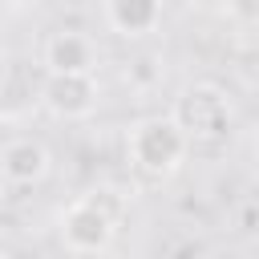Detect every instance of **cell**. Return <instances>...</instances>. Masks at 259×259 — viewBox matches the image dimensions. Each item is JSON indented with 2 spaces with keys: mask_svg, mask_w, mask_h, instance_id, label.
<instances>
[{
  "mask_svg": "<svg viewBox=\"0 0 259 259\" xmlns=\"http://www.w3.org/2000/svg\"><path fill=\"white\" fill-rule=\"evenodd\" d=\"M190 134L182 130V121L174 113H154V117H142L130 125L125 134V154L134 162L138 174L146 178H170L186 154H190Z\"/></svg>",
  "mask_w": 259,
  "mask_h": 259,
  "instance_id": "6da1fadb",
  "label": "cell"
},
{
  "mask_svg": "<svg viewBox=\"0 0 259 259\" xmlns=\"http://www.w3.org/2000/svg\"><path fill=\"white\" fill-rule=\"evenodd\" d=\"M101 194L105 190H89L61 210V243L69 255H101L113 247L117 214L109 210V202Z\"/></svg>",
  "mask_w": 259,
  "mask_h": 259,
  "instance_id": "7a4b0ae2",
  "label": "cell"
},
{
  "mask_svg": "<svg viewBox=\"0 0 259 259\" xmlns=\"http://www.w3.org/2000/svg\"><path fill=\"white\" fill-rule=\"evenodd\" d=\"M170 113L182 121V130L190 134L194 146L198 142H219L231 130V101H227V93L219 85H190L174 101Z\"/></svg>",
  "mask_w": 259,
  "mask_h": 259,
  "instance_id": "3957f363",
  "label": "cell"
},
{
  "mask_svg": "<svg viewBox=\"0 0 259 259\" xmlns=\"http://www.w3.org/2000/svg\"><path fill=\"white\" fill-rule=\"evenodd\" d=\"M40 101L53 117L77 121L97 109V77L93 73H49L40 85Z\"/></svg>",
  "mask_w": 259,
  "mask_h": 259,
  "instance_id": "277c9868",
  "label": "cell"
},
{
  "mask_svg": "<svg viewBox=\"0 0 259 259\" xmlns=\"http://www.w3.org/2000/svg\"><path fill=\"white\" fill-rule=\"evenodd\" d=\"M49 150L36 142V138H24V134H16V138H8L4 146H0V178H4V186L12 190V186H36L45 174H49Z\"/></svg>",
  "mask_w": 259,
  "mask_h": 259,
  "instance_id": "5b68a950",
  "label": "cell"
},
{
  "mask_svg": "<svg viewBox=\"0 0 259 259\" xmlns=\"http://www.w3.org/2000/svg\"><path fill=\"white\" fill-rule=\"evenodd\" d=\"M40 65L45 73H97V45L85 32H53L40 49Z\"/></svg>",
  "mask_w": 259,
  "mask_h": 259,
  "instance_id": "8992f818",
  "label": "cell"
},
{
  "mask_svg": "<svg viewBox=\"0 0 259 259\" xmlns=\"http://www.w3.org/2000/svg\"><path fill=\"white\" fill-rule=\"evenodd\" d=\"M105 20L117 36H150L162 24V0H105Z\"/></svg>",
  "mask_w": 259,
  "mask_h": 259,
  "instance_id": "52a82bcc",
  "label": "cell"
},
{
  "mask_svg": "<svg viewBox=\"0 0 259 259\" xmlns=\"http://www.w3.org/2000/svg\"><path fill=\"white\" fill-rule=\"evenodd\" d=\"M227 16L239 28H259V0H227Z\"/></svg>",
  "mask_w": 259,
  "mask_h": 259,
  "instance_id": "ba28073f",
  "label": "cell"
},
{
  "mask_svg": "<svg viewBox=\"0 0 259 259\" xmlns=\"http://www.w3.org/2000/svg\"><path fill=\"white\" fill-rule=\"evenodd\" d=\"M32 4H36V0H4L8 12H24V8H32Z\"/></svg>",
  "mask_w": 259,
  "mask_h": 259,
  "instance_id": "9c48e42d",
  "label": "cell"
}]
</instances>
